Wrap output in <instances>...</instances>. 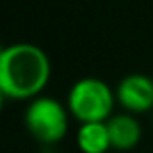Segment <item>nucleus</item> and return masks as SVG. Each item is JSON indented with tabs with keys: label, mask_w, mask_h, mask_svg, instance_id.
I'll return each mask as SVG.
<instances>
[{
	"label": "nucleus",
	"mask_w": 153,
	"mask_h": 153,
	"mask_svg": "<svg viewBox=\"0 0 153 153\" xmlns=\"http://www.w3.org/2000/svg\"><path fill=\"white\" fill-rule=\"evenodd\" d=\"M51 58L33 43H14L0 52V93L10 101H31L51 82Z\"/></svg>",
	"instance_id": "obj_1"
},
{
	"label": "nucleus",
	"mask_w": 153,
	"mask_h": 153,
	"mask_svg": "<svg viewBox=\"0 0 153 153\" xmlns=\"http://www.w3.org/2000/svg\"><path fill=\"white\" fill-rule=\"evenodd\" d=\"M68 111L82 122H107L114 114L116 91L101 78H82L68 91Z\"/></svg>",
	"instance_id": "obj_2"
},
{
	"label": "nucleus",
	"mask_w": 153,
	"mask_h": 153,
	"mask_svg": "<svg viewBox=\"0 0 153 153\" xmlns=\"http://www.w3.org/2000/svg\"><path fill=\"white\" fill-rule=\"evenodd\" d=\"M70 116L68 105H62L58 99L49 95H39L27 103L23 124L35 142L43 146H56L66 138Z\"/></svg>",
	"instance_id": "obj_3"
},
{
	"label": "nucleus",
	"mask_w": 153,
	"mask_h": 153,
	"mask_svg": "<svg viewBox=\"0 0 153 153\" xmlns=\"http://www.w3.org/2000/svg\"><path fill=\"white\" fill-rule=\"evenodd\" d=\"M116 103L132 114H143L153 111V76L132 74L124 76L114 87Z\"/></svg>",
	"instance_id": "obj_4"
},
{
	"label": "nucleus",
	"mask_w": 153,
	"mask_h": 153,
	"mask_svg": "<svg viewBox=\"0 0 153 153\" xmlns=\"http://www.w3.org/2000/svg\"><path fill=\"white\" fill-rule=\"evenodd\" d=\"M108 134H111L112 149L116 151H130L142 142V124L132 112L112 114L107 120Z\"/></svg>",
	"instance_id": "obj_5"
},
{
	"label": "nucleus",
	"mask_w": 153,
	"mask_h": 153,
	"mask_svg": "<svg viewBox=\"0 0 153 153\" xmlns=\"http://www.w3.org/2000/svg\"><path fill=\"white\" fill-rule=\"evenodd\" d=\"M76 143L82 153H107L112 149L107 122H82L76 134Z\"/></svg>",
	"instance_id": "obj_6"
},
{
	"label": "nucleus",
	"mask_w": 153,
	"mask_h": 153,
	"mask_svg": "<svg viewBox=\"0 0 153 153\" xmlns=\"http://www.w3.org/2000/svg\"><path fill=\"white\" fill-rule=\"evenodd\" d=\"M151 116H153V111H151Z\"/></svg>",
	"instance_id": "obj_7"
}]
</instances>
